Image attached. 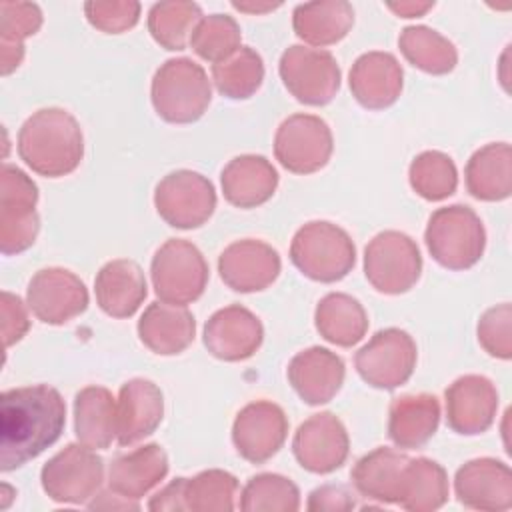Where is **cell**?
I'll return each mask as SVG.
<instances>
[{
	"instance_id": "obj_1",
	"label": "cell",
	"mask_w": 512,
	"mask_h": 512,
	"mask_svg": "<svg viewBox=\"0 0 512 512\" xmlns=\"http://www.w3.org/2000/svg\"><path fill=\"white\" fill-rule=\"evenodd\" d=\"M66 424V404L48 384L4 390L0 396V468L16 470L50 448Z\"/></svg>"
},
{
	"instance_id": "obj_21",
	"label": "cell",
	"mask_w": 512,
	"mask_h": 512,
	"mask_svg": "<svg viewBox=\"0 0 512 512\" xmlns=\"http://www.w3.org/2000/svg\"><path fill=\"white\" fill-rule=\"evenodd\" d=\"M290 386L310 406L330 402L342 388L346 368L344 360L322 346L298 352L286 370Z\"/></svg>"
},
{
	"instance_id": "obj_43",
	"label": "cell",
	"mask_w": 512,
	"mask_h": 512,
	"mask_svg": "<svg viewBox=\"0 0 512 512\" xmlns=\"http://www.w3.org/2000/svg\"><path fill=\"white\" fill-rule=\"evenodd\" d=\"M478 342L494 358H512V306L502 302L488 308L478 320Z\"/></svg>"
},
{
	"instance_id": "obj_26",
	"label": "cell",
	"mask_w": 512,
	"mask_h": 512,
	"mask_svg": "<svg viewBox=\"0 0 512 512\" xmlns=\"http://www.w3.org/2000/svg\"><path fill=\"white\" fill-rule=\"evenodd\" d=\"M196 334V320L186 306L152 302L138 320L140 342L154 354L174 356L184 352Z\"/></svg>"
},
{
	"instance_id": "obj_39",
	"label": "cell",
	"mask_w": 512,
	"mask_h": 512,
	"mask_svg": "<svg viewBox=\"0 0 512 512\" xmlns=\"http://www.w3.org/2000/svg\"><path fill=\"white\" fill-rule=\"evenodd\" d=\"M412 190L430 202H440L456 192L458 172L454 160L438 150L418 154L408 170Z\"/></svg>"
},
{
	"instance_id": "obj_6",
	"label": "cell",
	"mask_w": 512,
	"mask_h": 512,
	"mask_svg": "<svg viewBox=\"0 0 512 512\" xmlns=\"http://www.w3.org/2000/svg\"><path fill=\"white\" fill-rule=\"evenodd\" d=\"M150 276L154 292L162 302L186 306L204 294L208 264L192 242L170 238L156 250Z\"/></svg>"
},
{
	"instance_id": "obj_15",
	"label": "cell",
	"mask_w": 512,
	"mask_h": 512,
	"mask_svg": "<svg viewBox=\"0 0 512 512\" xmlns=\"http://www.w3.org/2000/svg\"><path fill=\"white\" fill-rule=\"evenodd\" d=\"M288 436V418L284 410L270 400H256L246 404L234 418L232 442L236 452L252 462L262 464L270 460Z\"/></svg>"
},
{
	"instance_id": "obj_33",
	"label": "cell",
	"mask_w": 512,
	"mask_h": 512,
	"mask_svg": "<svg viewBox=\"0 0 512 512\" xmlns=\"http://www.w3.org/2000/svg\"><path fill=\"white\" fill-rule=\"evenodd\" d=\"M314 324L326 342L350 348L364 338L368 330V314L350 294L330 292L318 302Z\"/></svg>"
},
{
	"instance_id": "obj_51",
	"label": "cell",
	"mask_w": 512,
	"mask_h": 512,
	"mask_svg": "<svg viewBox=\"0 0 512 512\" xmlns=\"http://www.w3.org/2000/svg\"><path fill=\"white\" fill-rule=\"evenodd\" d=\"M10 494H12V488H10L8 484H2V496H6V498L2 500V508H8V498H10Z\"/></svg>"
},
{
	"instance_id": "obj_9",
	"label": "cell",
	"mask_w": 512,
	"mask_h": 512,
	"mask_svg": "<svg viewBox=\"0 0 512 512\" xmlns=\"http://www.w3.org/2000/svg\"><path fill=\"white\" fill-rule=\"evenodd\" d=\"M104 480V460L84 444H68L54 454L40 472V482L50 500L84 504L96 496Z\"/></svg>"
},
{
	"instance_id": "obj_32",
	"label": "cell",
	"mask_w": 512,
	"mask_h": 512,
	"mask_svg": "<svg viewBox=\"0 0 512 512\" xmlns=\"http://www.w3.org/2000/svg\"><path fill=\"white\" fill-rule=\"evenodd\" d=\"M74 434L88 448H108L116 438V400L104 386H86L74 398Z\"/></svg>"
},
{
	"instance_id": "obj_34",
	"label": "cell",
	"mask_w": 512,
	"mask_h": 512,
	"mask_svg": "<svg viewBox=\"0 0 512 512\" xmlns=\"http://www.w3.org/2000/svg\"><path fill=\"white\" fill-rule=\"evenodd\" d=\"M448 500V474L430 458H410L404 466L398 502L410 512H432Z\"/></svg>"
},
{
	"instance_id": "obj_27",
	"label": "cell",
	"mask_w": 512,
	"mask_h": 512,
	"mask_svg": "<svg viewBox=\"0 0 512 512\" xmlns=\"http://www.w3.org/2000/svg\"><path fill=\"white\" fill-rule=\"evenodd\" d=\"M168 474V456L158 444H146L130 452L118 454L108 470V486L112 492L138 500L158 486Z\"/></svg>"
},
{
	"instance_id": "obj_50",
	"label": "cell",
	"mask_w": 512,
	"mask_h": 512,
	"mask_svg": "<svg viewBox=\"0 0 512 512\" xmlns=\"http://www.w3.org/2000/svg\"><path fill=\"white\" fill-rule=\"evenodd\" d=\"M232 6L240 12H250V14H262V12H270V10H276L280 8V4H272V2H264V4H254V2H232Z\"/></svg>"
},
{
	"instance_id": "obj_40",
	"label": "cell",
	"mask_w": 512,
	"mask_h": 512,
	"mask_svg": "<svg viewBox=\"0 0 512 512\" xmlns=\"http://www.w3.org/2000/svg\"><path fill=\"white\" fill-rule=\"evenodd\" d=\"M240 508L246 512H296L300 508V490L290 478L264 472L246 482L240 494Z\"/></svg>"
},
{
	"instance_id": "obj_29",
	"label": "cell",
	"mask_w": 512,
	"mask_h": 512,
	"mask_svg": "<svg viewBox=\"0 0 512 512\" xmlns=\"http://www.w3.org/2000/svg\"><path fill=\"white\" fill-rule=\"evenodd\" d=\"M466 188L484 202L506 200L512 194V148L508 142H490L466 162Z\"/></svg>"
},
{
	"instance_id": "obj_19",
	"label": "cell",
	"mask_w": 512,
	"mask_h": 512,
	"mask_svg": "<svg viewBox=\"0 0 512 512\" xmlns=\"http://www.w3.org/2000/svg\"><path fill=\"white\" fill-rule=\"evenodd\" d=\"M446 422L464 436L486 432L498 410V390L490 378L480 374H466L456 378L444 392Z\"/></svg>"
},
{
	"instance_id": "obj_48",
	"label": "cell",
	"mask_w": 512,
	"mask_h": 512,
	"mask_svg": "<svg viewBox=\"0 0 512 512\" xmlns=\"http://www.w3.org/2000/svg\"><path fill=\"white\" fill-rule=\"evenodd\" d=\"M88 508L90 510H138L140 506L138 502L110 490V492L98 494L92 502H88Z\"/></svg>"
},
{
	"instance_id": "obj_41",
	"label": "cell",
	"mask_w": 512,
	"mask_h": 512,
	"mask_svg": "<svg viewBox=\"0 0 512 512\" xmlns=\"http://www.w3.org/2000/svg\"><path fill=\"white\" fill-rule=\"evenodd\" d=\"M238 492V480L226 470H204L194 478H186L184 504L194 512H230L234 510V498Z\"/></svg>"
},
{
	"instance_id": "obj_35",
	"label": "cell",
	"mask_w": 512,
	"mask_h": 512,
	"mask_svg": "<svg viewBox=\"0 0 512 512\" xmlns=\"http://www.w3.org/2000/svg\"><path fill=\"white\" fill-rule=\"evenodd\" d=\"M42 26V12L32 2H0V70L14 72L24 58V40Z\"/></svg>"
},
{
	"instance_id": "obj_4",
	"label": "cell",
	"mask_w": 512,
	"mask_h": 512,
	"mask_svg": "<svg viewBox=\"0 0 512 512\" xmlns=\"http://www.w3.org/2000/svg\"><path fill=\"white\" fill-rule=\"evenodd\" d=\"M424 242L430 256L448 270H468L484 254L486 230L480 216L464 204H452L432 212Z\"/></svg>"
},
{
	"instance_id": "obj_38",
	"label": "cell",
	"mask_w": 512,
	"mask_h": 512,
	"mask_svg": "<svg viewBox=\"0 0 512 512\" xmlns=\"http://www.w3.org/2000/svg\"><path fill=\"white\" fill-rule=\"evenodd\" d=\"M202 10L194 2L164 0L156 2L148 12V30L152 38L166 50H184Z\"/></svg>"
},
{
	"instance_id": "obj_16",
	"label": "cell",
	"mask_w": 512,
	"mask_h": 512,
	"mask_svg": "<svg viewBox=\"0 0 512 512\" xmlns=\"http://www.w3.org/2000/svg\"><path fill=\"white\" fill-rule=\"evenodd\" d=\"M292 452L304 470L330 474L348 458V432L332 412L312 414L294 432Z\"/></svg>"
},
{
	"instance_id": "obj_8",
	"label": "cell",
	"mask_w": 512,
	"mask_h": 512,
	"mask_svg": "<svg viewBox=\"0 0 512 512\" xmlns=\"http://www.w3.org/2000/svg\"><path fill=\"white\" fill-rule=\"evenodd\" d=\"M38 188L12 164L0 170V252L4 256L28 250L40 230L36 214Z\"/></svg>"
},
{
	"instance_id": "obj_22",
	"label": "cell",
	"mask_w": 512,
	"mask_h": 512,
	"mask_svg": "<svg viewBox=\"0 0 512 512\" xmlns=\"http://www.w3.org/2000/svg\"><path fill=\"white\" fill-rule=\"evenodd\" d=\"M162 390L146 378H132L122 384L116 400V440L132 446L150 436L162 422Z\"/></svg>"
},
{
	"instance_id": "obj_10",
	"label": "cell",
	"mask_w": 512,
	"mask_h": 512,
	"mask_svg": "<svg viewBox=\"0 0 512 512\" xmlns=\"http://www.w3.org/2000/svg\"><path fill=\"white\" fill-rule=\"evenodd\" d=\"M416 342L406 330H378L354 356L360 378L380 390H394L406 384L416 368Z\"/></svg>"
},
{
	"instance_id": "obj_42",
	"label": "cell",
	"mask_w": 512,
	"mask_h": 512,
	"mask_svg": "<svg viewBox=\"0 0 512 512\" xmlns=\"http://www.w3.org/2000/svg\"><path fill=\"white\" fill-rule=\"evenodd\" d=\"M240 38V26L232 16L210 14L198 20L188 44L202 60L218 64L240 48Z\"/></svg>"
},
{
	"instance_id": "obj_11",
	"label": "cell",
	"mask_w": 512,
	"mask_h": 512,
	"mask_svg": "<svg viewBox=\"0 0 512 512\" xmlns=\"http://www.w3.org/2000/svg\"><path fill=\"white\" fill-rule=\"evenodd\" d=\"M288 92L306 106H324L340 88V66L332 52L294 44L286 48L278 64Z\"/></svg>"
},
{
	"instance_id": "obj_24",
	"label": "cell",
	"mask_w": 512,
	"mask_h": 512,
	"mask_svg": "<svg viewBox=\"0 0 512 512\" xmlns=\"http://www.w3.org/2000/svg\"><path fill=\"white\" fill-rule=\"evenodd\" d=\"M94 294L104 314L112 318H130L148 294L144 272L134 260H110L94 278Z\"/></svg>"
},
{
	"instance_id": "obj_30",
	"label": "cell",
	"mask_w": 512,
	"mask_h": 512,
	"mask_svg": "<svg viewBox=\"0 0 512 512\" xmlns=\"http://www.w3.org/2000/svg\"><path fill=\"white\" fill-rule=\"evenodd\" d=\"M354 24V8L346 0H318L298 4L292 12V28L310 46L340 42Z\"/></svg>"
},
{
	"instance_id": "obj_17",
	"label": "cell",
	"mask_w": 512,
	"mask_h": 512,
	"mask_svg": "<svg viewBox=\"0 0 512 512\" xmlns=\"http://www.w3.org/2000/svg\"><path fill=\"white\" fill-rule=\"evenodd\" d=\"M278 252L254 238H244L228 244L218 258L222 282L234 292L250 294L268 288L280 274Z\"/></svg>"
},
{
	"instance_id": "obj_12",
	"label": "cell",
	"mask_w": 512,
	"mask_h": 512,
	"mask_svg": "<svg viewBox=\"0 0 512 512\" xmlns=\"http://www.w3.org/2000/svg\"><path fill=\"white\" fill-rule=\"evenodd\" d=\"M154 206L168 226L192 230L214 214L216 190L200 172L174 170L156 184Z\"/></svg>"
},
{
	"instance_id": "obj_44",
	"label": "cell",
	"mask_w": 512,
	"mask_h": 512,
	"mask_svg": "<svg viewBox=\"0 0 512 512\" xmlns=\"http://www.w3.org/2000/svg\"><path fill=\"white\" fill-rule=\"evenodd\" d=\"M86 20L106 32V34H120L136 26L140 18V2L134 0H94L84 4Z\"/></svg>"
},
{
	"instance_id": "obj_46",
	"label": "cell",
	"mask_w": 512,
	"mask_h": 512,
	"mask_svg": "<svg viewBox=\"0 0 512 512\" xmlns=\"http://www.w3.org/2000/svg\"><path fill=\"white\" fill-rule=\"evenodd\" d=\"M306 508L312 512H348L356 508V500L346 486L324 484L308 494Z\"/></svg>"
},
{
	"instance_id": "obj_37",
	"label": "cell",
	"mask_w": 512,
	"mask_h": 512,
	"mask_svg": "<svg viewBox=\"0 0 512 512\" xmlns=\"http://www.w3.org/2000/svg\"><path fill=\"white\" fill-rule=\"evenodd\" d=\"M262 80V56L250 46H240L230 58L212 64V82L216 90L230 100L250 98L262 86Z\"/></svg>"
},
{
	"instance_id": "obj_45",
	"label": "cell",
	"mask_w": 512,
	"mask_h": 512,
	"mask_svg": "<svg viewBox=\"0 0 512 512\" xmlns=\"http://www.w3.org/2000/svg\"><path fill=\"white\" fill-rule=\"evenodd\" d=\"M0 320H2V340L4 348H10L12 344L20 342L24 334L30 328L28 312L20 296L12 292H2V302H0Z\"/></svg>"
},
{
	"instance_id": "obj_5",
	"label": "cell",
	"mask_w": 512,
	"mask_h": 512,
	"mask_svg": "<svg viewBox=\"0 0 512 512\" xmlns=\"http://www.w3.org/2000/svg\"><path fill=\"white\" fill-rule=\"evenodd\" d=\"M290 260L306 278L330 284L352 272L356 246L344 228L326 220H314L294 234Z\"/></svg>"
},
{
	"instance_id": "obj_2",
	"label": "cell",
	"mask_w": 512,
	"mask_h": 512,
	"mask_svg": "<svg viewBox=\"0 0 512 512\" xmlns=\"http://www.w3.org/2000/svg\"><path fill=\"white\" fill-rule=\"evenodd\" d=\"M18 156L48 178L74 172L84 156V136L78 120L62 108H40L24 120L18 132Z\"/></svg>"
},
{
	"instance_id": "obj_31",
	"label": "cell",
	"mask_w": 512,
	"mask_h": 512,
	"mask_svg": "<svg viewBox=\"0 0 512 512\" xmlns=\"http://www.w3.org/2000/svg\"><path fill=\"white\" fill-rule=\"evenodd\" d=\"M410 458L398 450L380 446L364 454L352 468L350 478L354 488L382 504H396L404 466Z\"/></svg>"
},
{
	"instance_id": "obj_20",
	"label": "cell",
	"mask_w": 512,
	"mask_h": 512,
	"mask_svg": "<svg viewBox=\"0 0 512 512\" xmlns=\"http://www.w3.org/2000/svg\"><path fill=\"white\" fill-rule=\"evenodd\" d=\"M460 504L474 510L502 512L512 506L510 466L496 458H476L462 464L454 476Z\"/></svg>"
},
{
	"instance_id": "obj_28",
	"label": "cell",
	"mask_w": 512,
	"mask_h": 512,
	"mask_svg": "<svg viewBox=\"0 0 512 512\" xmlns=\"http://www.w3.org/2000/svg\"><path fill=\"white\" fill-rule=\"evenodd\" d=\"M440 424V404L432 394H406L394 398L388 410V436L398 448L424 446Z\"/></svg>"
},
{
	"instance_id": "obj_49",
	"label": "cell",
	"mask_w": 512,
	"mask_h": 512,
	"mask_svg": "<svg viewBox=\"0 0 512 512\" xmlns=\"http://www.w3.org/2000/svg\"><path fill=\"white\" fill-rule=\"evenodd\" d=\"M400 18H418L434 8V2H390L386 4Z\"/></svg>"
},
{
	"instance_id": "obj_13",
	"label": "cell",
	"mask_w": 512,
	"mask_h": 512,
	"mask_svg": "<svg viewBox=\"0 0 512 512\" xmlns=\"http://www.w3.org/2000/svg\"><path fill=\"white\" fill-rule=\"evenodd\" d=\"M332 132L314 114H292L276 130L274 156L294 174H312L324 168L332 156Z\"/></svg>"
},
{
	"instance_id": "obj_25",
	"label": "cell",
	"mask_w": 512,
	"mask_h": 512,
	"mask_svg": "<svg viewBox=\"0 0 512 512\" xmlns=\"http://www.w3.org/2000/svg\"><path fill=\"white\" fill-rule=\"evenodd\" d=\"M222 194L236 208H256L268 202L278 188V172L260 154L232 158L220 174Z\"/></svg>"
},
{
	"instance_id": "obj_14",
	"label": "cell",
	"mask_w": 512,
	"mask_h": 512,
	"mask_svg": "<svg viewBox=\"0 0 512 512\" xmlns=\"http://www.w3.org/2000/svg\"><path fill=\"white\" fill-rule=\"evenodd\" d=\"M26 300L40 322L60 326L88 308V290L66 268H42L28 282Z\"/></svg>"
},
{
	"instance_id": "obj_47",
	"label": "cell",
	"mask_w": 512,
	"mask_h": 512,
	"mask_svg": "<svg viewBox=\"0 0 512 512\" xmlns=\"http://www.w3.org/2000/svg\"><path fill=\"white\" fill-rule=\"evenodd\" d=\"M184 486L186 478H174L168 486H164L158 494L150 498L148 508L156 512H184Z\"/></svg>"
},
{
	"instance_id": "obj_3",
	"label": "cell",
	"mask_w": 512,
	"mask_h": 512,
	"mask_svg": "<svg viewBox=\"0 0 512 512\" xmlns=\"http://www.w3.org/2000/svg\"><path fill=\"white\" fill-rule=\"evenodd\" d=\"M150 98L162 120L190 124L208 110L212 86L206 70L192 58H170L154 72Z\"/></svg>"
},
{
	"instance_id": "obj_36",
	"label": "cell",
	"mask_w": 512,
	"mask_h": 512,
	"mask_svg": "<svg viewBox=\"0 0 512 512\" xmlns=\"http://www.w3.org/2000/svg\"><path fill=\"white\" fill-rule=\"evenodd\" d=\"M404 58L426 74H448L456 68V46L428 26H406L398 36Z\"/></svg>"
},
{
	"instance_id": "obj_7",
	"label": "cell",
	"mask_w": 512,
	"mask_h": 512,
	"mask_svg": "<svg viewBox=\"0 0 512 512\" xmlns=\"http://www.w3.org/2000/svg\"><path fill=\"white\" fill-rule=\"evenodd\" d=\"M364 274L382 294L408 292L422 274L418 244L398 230L376 234L364 250Z\"/></svg>"
},
{
	"instance_id": "obj_18",
	"label": "cell",
	"mask_w": 512,
	"mask_h": 512,
	"mask_svg": "<svg viewBox=\"0 0 512 512\" xmlns=\"http://www.w3.org/2000/svg\"><path fill=\"white\" fill-rule=\"evenodd\" d=\"M264 340V328L256 314L240 304L216 310L204 326L206 350L224 362H240L256 354Z\"/></svg>"
},
{
	"instance_id": "obj_23",
	"label": "cell",
	"mask_w": 512,
	"mask_h": 512,
	"mask_svg": "<svg viewBox=\"0 0 512 512\" xmlns=\"http://www.w3.org/2000/svg\"><path fill=\"white\" fill-rule=\"evenodd\" d=\"M402 66L390 52H364L350 68V92L368 110L392 106L402 92Z\"/></svg>"
}]
</instances>
